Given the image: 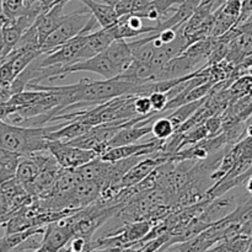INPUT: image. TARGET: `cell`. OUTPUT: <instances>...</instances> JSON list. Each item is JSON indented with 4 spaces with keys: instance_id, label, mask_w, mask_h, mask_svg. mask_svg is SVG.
<instances>
[{
    "instance_id": "8",
    "label": "cell",
    "mask_w": 252,
    "mask_h": 252,
    "mask_svg": "<svg viewBox=\"0 0 252 252\" xmlns=\"http://www.w3.org/2000/svg\"><path fill=\"white\" fill-rule=\"evenodd\" d=\"M164 140H159L153 137L152 139H148L147 142L142 143H132V144L121 145V147H115L108 149L105 154L101 155V159L106 161H117V160L127 159L130 157H147V155L157 153L161 149Z\"/></svg>"
},
{
    "instance_id": "24",
    "label": "cell",
    "mask_w": 252,
    "mask_h": 252,
    "mask_svg": "<svg viewBox=\"0 0 252 252\" xmlns=\"http://www.w3.org/2000/svg\"><path fill=\"white\" fill-rule=\"evenodd\" d=\"M89 245H90V241H88L83 236H73L71 240L68 243V245L65 246L64 251H89Z\"/></svg>"
},
{
    "instance_id": "1",
    "label": "cell",
    "mask_w": 252,
    "mask_h": 252,
    "mask_svg": "<svg viewBox=\"0 0 252 252\" xmlns=\"http://www.w3.org/2000/svg\"><path fill=\"white\" fill-rule=\"evenodd\" d=\"M68 122L52 123L44 127H25L0 121V148L26 157L47 149V134Z\"/></svg>"
},
{
    "instance_id": "15",
    "label": "cell",
    "mask_w": 252,
    "mask_h": 252,
    "mask_svg": "<svg viewBox=\"0 0 252 252\" xmlns=\"http://www.w3.org/2000/svg\"><path fill=\"white\" fill-rule=\"evenodd\" d=\"M39 171H41L39 165L31 157L26 155V157H21V159H20V162L16 169V174H15V179L26 189L36 180Z\"/></svg>"
},
{
    "instance_id": "13",
    "label": "cell",
    "mask_w": 252,
    "mask_h": 252,
    "mask_svg": "<svg viewBox=\"0 0 252 252\" xmlns=\"http://www.w3.org/2000/svg\"><path fill=\"white\" fill-rule=\"evenodd\" d=\"M106 53L111 58L116 66H117L120 75L127 70L133 61V53L130 49L129 43L126 39H115L107 48L105 49Z\"/></svg>"
},
{
    "instance_id": "21",
    "label": "cell",
    "mask_w": 252,
    "mask_h": 252,
    "mask_svg": "<svg viewBox=\"0 0 252 252\" xmlns=\"http://www.w3.org/2000/svg\"><path fill=\"white\" fill-rule=\"evenodd\" d=\"M7 19H15L24 12L26 0H1Z\"/></svg>"
},
{
    "instance_id": "5",
    "label": "cell",
    "mask_w": 252,
    "mask_h": 252,
    "mask_svg": "<svg viewBox=\"0 0 252 252\" xmlns=\"http://www.w3.org/2000/svg\"><path fill=\"white\" fill-rule=\"evenodd\" d=\"M89 32H81L78 36L71 38L70 41L61 44L59 47L54 48L53 51L44 53V57L39 59V64L42 66L48 65H62L69 66L79 62V53L85 46L86 39H88ZM39 58V57H38Z\"/></svg>"
},
{
    "instance_id": "25",
    "label": "cell",
    "mask_w": 252,
    "mask_h": 252,
    "mask_svg": "<svg viewBox=\"0 0 252 252\" xmlns=\"http://www.w3.org/2000/svg\"><path fill=\"white\" fill-rule=\"evenodd\" d=\"M38 235H43V234H34V235H31L26 240L22 241L14 251H38L42 244V240H37V236Z\"/></svg>"
},
{
    "instance_id": "2",
    "label": "cell",
    "mask_w": 252,
    "mask_h": 252,
    "mask_svg": "<svg viewBox=\"0 0 252 252\" xmlns=\"http://www.w3.org/2000/svg\"><path fill=\"white\" fill-rule=\"evenodd\" d=\"M97 25V20L94 17V15L91 14L90 10L85 5H84L83 9L76 10V11L70 12V14H65L61 25L42 42V53L44 54L53 51L54 48L70 41L71 38L78 36L81 32H89L90 33V32L95 31Z\"/></svg>"
},
{
    "instance_id": "23",
    "label": "cell",
    "mask_w": 252,
    "mask_h": 252,
    "mask_svg": "<svg viewBox=\"0 0 252 252\" xmlns=\"http://www.w3.org/2000/svg\"><path fill=\"white\" fill-rule=\"evenodd\" d=\"M150 101H152L153 110L155 112H161V111L166 110V106L169 103L170 98L165 91H155V93L149 95Z\"/></svg>"
},
{
    "instance_id": "3",
    "label": "cell",
    "mask_w": 252,
    "mask_h": 252,
    "mask_svg": "<svg viewBox=\"0 0 252 252\" xmlns=\"http://www.w3.org/2000/svg\"><path fill=\"white\" fill-rule=\"evenodd\" d=\"M47 149L56 158L57 162L65 170H75L98 157L94 150L83 149L66 142L48 140Z\"/></svg>"
},
{
    "instance_id": "32",
    "label": "cell",
    "mask_w": 252,
    "mask_h": 252,
    "mask_svg": "<svg viewBox=\"0 0 252 252\" xmlns=\"http://www.w3.org/2000/svg\"><path fill=\"white\" fill-rule=\"evenodd\" d=\"M100 1L106 2V4H108V5H112V6H116V4H117V2H120L121 0H100Z\"/></svg>"
},
{
    "instance_id": "28",
    "label": "cell",
    "mask_w": 252,
    "mask_h": 252,
    "mask_svg": "<svg viewBox=\"0 0 252 252\" xmlns=\"http://www.w3.org/2000/svg\"><path fill=\"white\" fill-rule=\"evenodd\" d=\"M251 15H252V0H243L240 17H239V21L236 25L243 24V22L246 21Z\"/></svg>"
},
{
    "instance_id": "9",
    "label": "cell",
    "mask_w": 252,
    "mask_h": 252,
    "mask_svg": "<svg viewBox=\"0 0 252 252\" xmlns=\"http://www.w3.org/2000/svg\"><path fill=\"white\" fill-rule=\"evenodd\" d=\"M116 39L133 38L139 34H149L155 32L157 25H145L144 19L138 14H127L118 17L115 25L111 26Z\"/></svg>"
},
{
    "instance_id": "4",
    "label": "cell",
    "mask_w": 252,
    "mask_h": 252,
    "mask_svg": "<svg viewBox=\"0 0 252 252\" xmlns=\"http://www.w3.org/2000/svg\"><path fill=\"white\" fill-rule=\"evenodd\" d=\"M126 122L102 123V125L94 126L85 134L66 143H70L75 147L83 148V149L94 150L95 153H97L98 157H101L108 150V142L112 139L113 135L122 128Z\"/></svg>"
},
{
    "instance_id": "19",
    "label": "cell",
    "mask_w": 252,
    "mask_h": 252,
    "mask_svg": "<svg viewBox=\"0 0 252 252\" xmlns=\"http://www.w3.org/2000/svg\"><path fill=\"white\" fill-rule=\"evenodd\" d=\"M175 132H176V127H175L174 123L171 122V120L167 116H161V117L157 118L154 123H153L152 134L157 139L166 140Z\"/></svg>"
},
{
    "instance_id": "27",
    "label": "cell",
    "mask_w": 252,
    "mask_h": 252,
    "mask_svg": "<svg viewBox=\"0 0 252 252\" xmlns=\"http://www.w3.org/2000/svg\"><path fill=\"white\" fill-rule=\"evenodd\" d=\"M12 90L11 83L7 81H0V103L7 102L11 98Z\"/></svg>"
},
{
    "instance_id": "7",
    "label": "cell",
    "mask_w": 252,
    "mask_h": 252,
    "mask_svg": "<svg viewBox=\"0 0 252 252\" xmlns=\"http://www.w3.org/2000/svg\"><path fill=\"white\" fill-rule=\"evenodd\" d=\"M73 236L74 231L68 217L49 223L42 235V244L38 251H64Z\"/></svg>"
},
{
    "instance_id": "11",
    "label": "cell",
    "mask_w": 252,
    "mask_h": 252,
    "mask_svg": "<svg viewBox=\"0 0 252 252\" xmlns=\"http://www.w3.org/2000/svg\"><path fill=\"white\" fill-rule=\"evenodd\" d=\"M182 1L184 0H152L138 15L148 21H154L155 25L161 24L176 11Z\"/></svg>"
},
{
    "instance_id": "31",
    "label": "cell",
    "mask_w": 252,
    "mask_h": 252,
    "mask_svg": "<svg viewBox=\"0 0 252 252\" xmlns=\"http://www.w3.org/2000/svg\"><path fill=\"white\" fill-rule=\"evenodd\" d=\"M246 191L252 194V175L249 176L248 180H246Z\"/></svg>"
},
{
    "instance_id": "33",
    "label": "cell",
    "mask_w": 252,
    "mask_h": 252,
    "mask_svg": "<svg viewBox=\"0 0 252 252\" xmlns=\"http://www.w3.org/2000/svg\"><path fill=\"white\" fill-rule=\"evenodd\" d=\"M245 133H248V137H252V123L246 126V132Z\"/></svg>"
},
{
    "instance_id": "20",
    "label": "cell",
    "mask_w": 252,
    "mask_h": 252,
    "mask_svg": "<svg viewBox=\"0 0 252 252\" xmlns=\"http://www.w3.org/2000/svg\"><path fill=\"white\" fill-rule=\"evenodd\" d=\"M152 0H121L116 4V11L118 16L127 14H139L145 9Z\"/></svg>"
},
{
    "instance_id": "22",
    "label": "cell",
    "mask_w": 252,
    "mask_h": 252,
    "mask_svg": "<svg viewBox=\"0 0 252 252\" xmlns=\"http://www.w3.org/2000/svg\"><path fill=\"white\" fill-rule=\"evenodd\" d=\"M134 110L138 116L140 117H149L150 115L154 113L153 110L152 101H150L149 96L148 95H137L134 100Z\"/></svg>"
},
{
    "instance_id": "14",
    "label": "cell",
    "mask_w": 252,
    "mask_h": 252,
    "mask_svg": "<svg viewBox=\"0 0 252 252\" xmlns=\"http://www.w3.org/2000/svg\"><path fill=\"white\" fill-rule=\"evenodd\" d=\"M94 126L86 125V123L80 122V121H71L61 127L59 129L53 130V132L47 134L48 140H61V142H70V140L76 139L85 134L88 130H90Z\"/></svg>"
},
{
    "instance_id": "6",
    "label": "cell",
    "mask_w": 252,
    "mask_h": 252,
    "mask_svg": "<svg viewBox=\"0 0 252 252\" xmlns=\"http://www.w3.org/2000/svg\"><path fill=\"white\" fill-rule=\"evenodd\" d=\"M76 71H91V73L98 74L103 79H112L115 76L120 75L117 66L113 64V62L111 61L106 51L100 52L98 54L86 59V61L79 62V63L73 64V65L63 68L62 79H64L69 74L76 73Z\"/></svg>"
},
{
    "instance_id": "30",
    "label": "cell",
    "mask_w": 252,
    "mask_h": 252,
    "mask_svg": "<svg viewBox=\"0 0 252 252\" xmlns=\"http://www.w3.org/2000/svg\"><path fill=\"white\" fill-rule=\"evenodd\" d=\"M5 58V44L4 38H2V32L0 31V62Z\"/></svg>"
},
{
    "instance_id": "12",
    "label": "cell",
    "mask_w": 252,
    "mask_h": 252,
    "mask_svg": "<svg viewBox=\"0 0 252 252\" xmlns=\"http://www.w3.org/2000/svg\"><path fill=\"white\" fill-rule=\"evenodd\" d=\"M79 1L90 10L94 17L97 20L100 27H103V29H107V27L115 25L120 17L115 6L100 1V0H79Z\"/></svg>"
},
{
    "instance_id": "18",
    "label": "cell",
    "mask_w": 252,
    "mask_h": 252,
    "mask_svg": "<svg viewBox=\"0 0 252 252\" xmlns=\"http://www.w3.org/2000/svg\"><path fill=\"white\" fill-rule=\"evenodd\" d=\"M207 98H208V95H207L206 97L201 98V100L185 103V105H181L179 106V107L175 108V110H172L171 112L167 115V117L171 120V122L174 123V126L176 127V130L179 129V128L181 127V126L184 125V123L186 122V121L189 120V118L191 117V116L193 115L204 102H206Z\"/></svg>"
},
{
    "instance_id": "16",
    "label": "cell",
    "mask_w": 252,
    "mask_h": 252,
    "mask_svg": "<svg viewBox=\"0 0 252 252\" xmlns=\"http://www.w3.org/2000/svg\"><path fill=\"white\" fill-rule=\"evenodd\" d=\"M44 230H46V226H33V228H29L26 230L5 234L4 238L0 239V252L14 251L27 238L34 235V234H43Z\"/></svg>"
},
{
    "instance_id": "17",
    "label": "cell",
    "mask_w": 252,
    "mask_h": 252,
    "mask_svg": "<svg viewBox=\"0 0 252 252\" xmlns=\"http://www.w3.org/2000/svg\"><path fill=\"white\" fill-rule=\"evenodd\" d=\"M251 246V235L239 233L217 243L211 251H250Z\"/></svg>"
},
{
    "instance_id": "29",
    "label": "cell",
    "mask_w": 252,
    "mask_h": 252,
    "mask_svg": "<svg viewBox=\"0 0 252 252\" xmlns=\"http://www.w3.org/2000/svg\"><path fill=\"white\" fill-rule=\"evenodd\" d=\"M17 110V106L11 105L9 102L0 103V121H6L11 113H14Z\"/></svg>"
},
{
    "instance_id": "10",
    "label": "cell",
    "mask_w": 252,
    "mask_h": 252,
    "mask_svg": "<svg viewBox=\"0 0 252 252\" xmlns=\"http://www.w3.org/2000/svg\"><path fill=\"white\" fill-rule=\"evenodd\" d=\"M68 1H70V0H59L51 9L42 12L38 19L36 20L34 26H36L37 32H38V38L41 44L63 21V17L65 15L63 14V10Z\"/></svg>"
},
{
    "instance_id": "26",
    "label": "cell",
    "mask_w": 252,
    "mask_h": 252,
    "mask_svg": "<svg viewBox=\"0 0 252 252\" xmlns=\"http://www.w3.org/2000/svg\"><path fill=\"white\" fill-rule=\"evenodd\" d=\"M177 30L179 29H164L160 32H158V37L160 38V41L164 44L170 43V42L174 41L177 36Z\"/></svg>"
}]
</instances>
